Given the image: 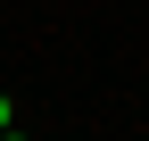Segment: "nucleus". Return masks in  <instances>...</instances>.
Returning a JSON list of instances; mask_svg holds the SVG:
<instances>
[{"mask_svg": "<svg viewBox=\"0 0 149 141\" xmlns=\"http://www.w3.org/2000/svg\"><path fill=\"white\" fill-rule=\"evenodd\" d=\"M8 125H17V100H8V91H0V133H8Z\"/></svg>", "mask_w": 149, "mask_h": 141, "instance_id": "nucleus-1", "label": "nucleus"}]
</instances>
